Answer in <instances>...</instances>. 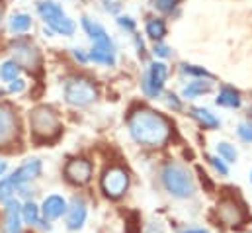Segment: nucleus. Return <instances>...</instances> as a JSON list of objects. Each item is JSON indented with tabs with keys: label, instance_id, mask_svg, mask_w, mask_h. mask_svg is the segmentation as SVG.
Instances as JSON below:
<instances>
[{
	"label": "nucleus",
	"instance_id": "nucleus-33",
	"mask_svg": "<svg viewBox=\"0 0 252 233\" xmlns=\"http://www.w3.org/2000/svg\"><path fill=\"white\" fill-rule=\"evenodd\" d=\"M155 53L158 55V57H168V47L166 45H155Z\"/></svg>",
	"mask_w": 252,
	"mask_h": 233
},
{
	"label": "nucleus",
	"instance_id": "nucleus-37",
	"mask_svg": "<svg viewBox=\"0 0 252 233\" xmlns=\"http://www.w3.org/2000/svg\"><path fill=\"white\" fill-rule=\"evenodd\" d=\"M2 16H4V4L0 2V24H2Z\"/></svg>",
	"mask_w": 252,
	"mask_h": 233
},
{
	"label": "nucleus",
	"instance_id": "nucleus-7",
	"mask_svg": "<svg viewBox=\"0 0 252 233\" xmlns=\"http://www.w3.org/2000/svg\"><path fill=\"white\" fill-rule=\"evenodd\" d=\"M217 218L225 224V226H243L249 220V212L245 208L243 202L235 200V198H223L217 204Z\"/></svg>",
	"mask_w": 252,
	"mask_h": 233
},
{
	"label": "nucleus",
	"instance_id": "nucleus-5",
	"mask_svg": "<svg viewBox=\"0 0 252 233\" xmlns=\"http://www.w3.org/2000/svg\"><path fill=\"white\" fill-rule=\"evenodd\" d=\"M37 12H39V16L45 20V24H47L53 32H57V34H61V36H72V34H74V30H76L74 22L64 14L63 8H61L57 2H53V0L39 2V4H37Z\"/></svg>",
	"mask_w": 252,
	"mask_h": 233
},
{
	"label": "nucleus",
	"instance_id": "nucleus-17",
	"mask_svg": "<svg viewBox=\"0 0 252 233\" xmlns=\"http://www.w3.org/2000/svg\"><path fill=\"white\" fill-rule=\"evenodd\" d=\"M20 214H22V222L30 224V226H35V228H41V230H51V226L47 224V220L41 218V208L35 204V202H26L22 208H20Z\"/></svg>",
	"mask_w": 252,
	"mask_h": 233
},
{
	"label": "nucleus",
	"instance_id": "nucleus-19",
	"mask_svg": "<svg viewBox=\"0 0 252 233\" xmlns=\"http://www.w3.org/2000/svg\"><path fill=\"white\" fill-rule=\"evenodd\" d=\"M217 106H225V108H239L241 106V94L235 90V88H231V86H225V88H221V92H219V96H217Z\"/></svg>",
	"mask_w": 252,
	"mask_h": 233
},
{
	"label": "nucleus",
	"instance_id": "nucleus-29",
	"mask_svg": "<svg viewBox=\"0 0 252 233\" xmlns=\"http://www.w3.org/2000/svg\"><path fill=\"white\" fill-rule=\"evenodd\" d=\"M209 163H211V167H213L221 176L229 175V167H227V163H225L221 157H209Z\"/></svg>",
	"mask_w": 252,
	"mask_h": 233
},
{
	"label": "nucleus",
	"instance_id": "nucleus-13",
	"mask_svg": "<svg viewBox=\"0 0 252 233\" xmlns=\"http://www.w3.org/2000/svg\"><path fill=\"white\" fill-rule=\"evenodd\" d=\"M64 176L72 184H86L92 178V163L86 159H72L64 167Z\"/></svg>",
	"mask_w": 252,
	"mask_h": 233
},
{
	"label": "nucleus",
	"instance_id": "nucleus-32",
	"mask_svg": "<svg viewBox=\"0 0 252 233\" xmlns=\"http://www.w3.org/2000/svg\"><path fill=\"white\" fill-rule=\"evenodd\" d=\"M166 104H168L170 108H174V110H180V108H182V102L178 100L176 94H168V96H166Z\"/></svg>",
	"mask_w": 252,
	"mask_h": 233
},
{
	"label": "nucleus",
	"instance_id": "nucleus-30",
	"mask_svg": "<svg viewBox=\"0 0 252 233\" xmlns=\"http://www.w3.org/2000/svg\"><path fill=\"white\" fill-rule=\"evenodd\" d=\"M24 88H26V82H24L22 78L12 80V82H10V86H8V90H10V92H22Z\"/></svg>",
	"mask_w": 252,
	"mask_h": 233
},
{
	"label": "nucleus",
	"instance_id": "nucleus-20",
	"mask_svg": "<svg viewBox=\"0 0 252 233\" xmlns=\"http://www.w3.org/2000/svg\"><path fill=\"white\" fill-rule=\"evenodd\" d=\"M88 59H92L94 63H102V65H114L116 63V51L114 49H106V47H92V51L88 53Z\"/></svg>",
	"mask_w": 252,
	"mask_h": 233
},
{
	"label": "nucleus",
	"instance_id": "nucleus-6",
	"mask_svg": "<svg viewBox=\"0 0 252 233\" xmlns=\"http://www.w3.org/2000/svg\"><path fill=\"white\" fill-rule=\"evenodd\" d=\"M129 188V175H127L126 169L114 165L110 169L104 171L102 175V190L108 198H122Z\"/></svg>",
	"mask_w": 252,
	"mask_h": 233
},
{
	"label": "nucleus",
	"instance_id": "nucleus-36",
	"mask_svg": "<svg viewBox=\"0 0 252 233\" xmlns=\"http://www.w3.org/2000/svg\"><path fill=\"white\" fill-rule=\"evenodd\" d=\"M182 233H209L207 230H201V228H195V230H186V232Z\"/></svg>",
	"mask_w": 252,
	"mask_h": 233
},
{
	"label": "nucleus",
	"instance_id": "nucleus-11",
	"mask_svg": "<svg viewBox=\"0 0 252 233\" xmlns=\"http://www.w3.org/2000/svg\"><path fill=\"white\" fill-rule=\"evenodd\" d=\"M16 135H18V119L8 106L0 104V147L12 143Z\"/></svg>",
	"mask_w": 252,
	"mask_h": 233
},
{
	"label": "nucleus",
	"instance_id": "nucleus-26",
	"mask_svg": "<svg viewBox=\"0 0 252 233\" xmlns=\"http://www.w3.org/2000/svg\"><path fill=\"white\" fill-rule=\"evenodd\" d=\"M151 4L158 10V12H164V14H168V12H172L178 4H180V0H151Z\"/></svg>",
	"mask_w": 252,
	"mask_h": 233
},
{
	"label": "nucleus",
	"instance_id": "nucleus-22",
	"mask_svg": "<svg viewBox=\"0 0 252 233\" xmlns=\"http://www.w3.org/2000/svg\"><path fill=\"white\" fill-rule=\"evenodd\" d=\"M213 88V84L209 82V80H193V82H189L188 86L184 88V96L186 98H193V96H199V94H205V92H209Z\"/></svg>",
	"mask_w": 252,
	"mask_h": 233
},
{
	"label": "nucleus",
	"instance_id": "nucleus-12",
	"mask_svg": "<svg viewBox=\"0 0 252 233\" xmlns=\"http://www.w3.org/2000/svg\"><path fill=\"white\" fill-rule=\"evenodd\" d=\"M12 51H14V57H16V63L20 65V67H26V69H35V67H39V51L32 45V43H28V41H16L14 45H12Z\"/></svg>",
	"mask_w": 252,
	"mask_h": 233
},
{
	"label": "nucleus",
	"instance_id": "nucleus-25",
	"mask_svg": "<svg viewBox=\"0 0 252 233\" xmlns=\"http://www.w3.org/2000/svg\"><path fill=\"white\" fill-rule=\"evenodd\" d=\"M217 153H219V157H221L225 163H235L237 157H239L235 145H231V143H227V141H221V143L217 145Z\"/></svg>",
	"mask_w": 252,
	"mask_h": 233
},
{
	"label": "nucleus",
	"instance_id": "nucleus-1",
	"mask_svg": "<svg viewBox=\"0 0 252 233\" xmlns=\"http://www.w3.org/2000/svg\"><path fill=\"white\" fill-rule=\"evenodd\" d=\"M127 127L131 137L145 147H162L170 139L168 119L149 108H137L127 117Z\"/></svg>",
	"mask_w": 252,
	"mask_h": 233
},
{
	"label": "nucleus",
	"instance_id": "nucleus-31",
	"mask_svg": "<svg viewBox=\"0 0 252 233\" xmlns=\"http://www.w3.org/2000/svg\"><path fill=\"white\" fill-rule=\"evenodd\" d=\"M118 24H120L122 28L129 30V32H133V30H135V22H133L131 18H127V16H122V18H118Z\"/></svg>",
	"mask_w": 252,
	"mask_h": 233
},
{
	"label": "nucleus",
	"instance_id": "nucleus-14",
	"mask_svg": "<svg viewBox=\"0 0 252 233\" xmlns=\"http://www.w3.org/2000/svg\"><path fill=\"white\" fill-rule=\"evenodd\" d=\"M82 28H84V32L92 38V41H94L96 47L114 49V41L110 39V36H108V32L104 30V26H100L98 22L90 20L88 16H84V18H82Z\"/></svg>",
	"mask_w": 252,
	"mask_h": 233
},
{
	"label": "nucleus",
	"instance_id": "nucleus-15",
	"mask_svg": "<svg viewBox=\"0 0 252 233\" xmlns=\"http://www.w3.org/2000/svg\"><path fill=\"white\" fill-rule=\"evenodd\" d=\"M64 212H66V200L59 194L47 196L41 204V214H43V220H47V222L59 220Z\"/></svg>",
	"mask_w": 252,
	"mask_h": 233
},
{
	"label": "nucleus",
	"instance_id": "nucleus-16",
	"mask_svg": "<svg viewBox=\"0 0 252 233\" xmlns=\"http://www.w3.org/2000/svg\"><path fill=\"white\" fill-rule=\"evenodd\" d=\"M4 233H24L22 232L20 204L14 198L6 202V210H4Z\"/></svg>",
	"mask_w": 252,
	"mask_h": 233
},
{
	"label": "nucleus",
	"instance_id": "nucleus-27",
	"mask_svg": "<svg viewBox=\"0 0 252 233\" xmlns=\"http://www.w3.org/2000/svg\"><path fill=\"white\" fill-rule=\"evenodd\" d=\"M237 133H239V137L243 139V141H247V143H252V121H241L239 123V129H237Z\"/></svg>",
	"mask_w": 252,
	"mask_h": 233
},
{
	"label": "nucleus",
	"instance_id": "nucleus-4",
	"mask_svg": "<svg viewBox=\"0 0 252 233\" xmlns=\"http://www.w3.org/2000/svg\"><path fill=\"white\" fill-rule=\"evenodd\" d=\"M64 98L72 106H88L98 98V88L86 77H70L64 82Z\"/></svg>",
	"mask_w": 252,
	"mask_h": 233
},
{
	"label": "nucleus",
	"instance_id": "nucleus-21",
	"mask_svg": "<svg viewBox=\"0 0 252 233\" xmlns=\"http://www.w3.org/2000/svg\"><path fill=\"white\" fill-rule=\"evenodd\" d=\"M145 30H147V36H149L151 39H155V41H160V39L166 36V24H164L162 20H158V18L149 20L147 26H145Z\"/></svg>",
	"mask_w": 252,
	"mask_h": 233
},
{
	"label": "nucleus",
	"instance_id": "nucleus-3",
	"mask_svg": "<svg viewBox=\"0 0 252 233\" xmlns=\"http://www.w3.org/2000/svg\"><path fill=\"white\" fill-rule=\"evenodd\" d=\"M30 127L37 141H53L61 133V121L49 106H37L30 112Z\"/></svg>",
	"mask_w": 252,
	"mask_h": 233
},
{
	"label": "nucleus",
	"instance_id": "nucleus-34",
	"mask_svg": "<svg viewBox=\"0 0 252 233\" xmlns=\"http://www.w3.org/2000/svg\"><path fill=\"white\" fill-rule=\"evenodd\" d=\"M74 57L78 59V61H82V63H84V61L88 59V55H84V53H82V49H74Z\"/></svg>",
	"mask_w": 252,
	"mask_h": 233
},
{
	"label": "nucleus",
	"instance_id": "nucleus-35",
	"mask_svg": "<svg viewBox=\"0 0 252 233\" xmlns=\"http://www.w3.org/2000/svg\"><path fill=\"white\" fill-rule=\"evenodd\" d=\"M6 169H8V163L0 159V176H2V175H4V173H6Z\"/></svg>",
	"mask_w": 252,
	"mask_h": 233
},
{
	"label": "nucleus",
	"instance_id": "nucleus-28",
	"mask_svg": "<svg viewBox=\"0 0 252 233\" xmlns=\"http://www.w3.org/2000/svg\"><path fill=\"white\" fill-rule=\"evenodd\" d=\"M182 71L191 77H201V78H211V75L203 69V67H195V65H182Z\"/></svg>",
	"mask_w": 252,
	"mask_h": 233
},
{
	"label": "nucleus",
	"instance_id": "nucleus-18",
	"mask_svg": "<svg viewBox=\"0 0 252 233\" xmlns=\"http://www.w3.org/2000/svg\"><path fill=\"white\" fill-rule=\"evenodd\" d=\"M189 116L193 117L203 129H215V127H219V117L215 116V114H211L207 108H191L189 110Z\"/></svg>",
	"mask_w": 252,
	"mask_h": 233
},
{
	"label": "nucleus",
	"instance_id": "nucleus-9",
	"mask_svg": "<svg viewBox=\"0 0 252 233\" xmlns=\"http://www.w3.org/2000/svg\"><path fill=\"white\" fill-rule=\"evenodd\" d=\"M166 75H168V69L164 63H151L145 78H143V90L147 96L151 98H157L162 88H164V82H166Z\"/></svg>",
	"mask_w": 252,
	"mask_h": 233
},
{
	"label": "nucleus",
	"instance_id": "nucleus-8",
	"mask_svg": "<svg viewBox=\"0 0 252 233\" xmlns=\"http://www.w3.org/2000/svg\"><path fill=\"white\" fill-rule=\"evenodd\" d=\"M41 169H43V165H41L39 159H30L24 165H20L10 176H6V180L10 182V186L16 192H20L28 182H32L33 178H37V176L41 175Z\"/></svg>",
	"mask_w": 252,
	"mask_h": 233
},
{
	"label": "nucleus",
	"instance_id": "nucleus-23",
	"mask_svg": "<svg viewBox=\"0 0 252 233\" xmlns=\"http://www.w3.org/2000/svg\"><path fill=\"white\" fill-rule=\"evenodd\" d=\"M30 28H32V16H28V14H16V16H12V20H10V30L12 32L24 34Z\"/></svg>",
	"mask_w": 252,
	"mask_h": 233
},
{
	"label": "nucleus",
	"instance_id": "nucleus-24",
	"mask_svg": "<svg viewBox=\"0 0 252 233\" xmlns=\"http://www.w3.org/2000/svg\"><path fill=\"white\" fill-rule=\"evenodd\" d=\"M20 75V65L16 61H6L0 65V78L6 80V82H12L16 80Z\"/></svg>",
	"mask_w": 252,
	"mask_h": 233
},
{
	"label": "nucleus",
	"instance_id": "nucleus-2",
	"mask_svg": "<svg viewBox=\"0 0 252 233\" xmlns=\"http://www.w3.org/2000/svg\"><path fill=\"white\" fill-rule=\"evenodd\" d=\"M160 180L166 188L168 194H172L174 198H189L195 192V182L189 175L186 167H182L180 163H166L162 167Z\"/></svg>",
	"mask_w": 252,
	"mask_h": 233
},
{
	"label": "nucleus",
	"instance_id": "nucleus-38",
	"mask_svg": "<svg viewBox=\"0 0 252 233\" xmlns=\"http://www.w3.org/2000/svg\"><path fill=\"white\" fill-rule=\"evenodd\" d=\"M251 180H252V173H251Z\"/></svg>",
	"mask_w": 252,
	"mask_h": 233
},
{
	"label": "nucleus",
	"instance_id": "nucleus-10",
	"mask_svg": "<svg viewBox=\"0 0 252 233\" xmlns=\"http://www.w3.org/2000/svg\"><path fill=\"white\" fill-rule=\"evenodd\" d=\"M64 216H66V228H68L70 232L82 230V226H84V222H86V216H88L86 202H84L82 198L74 196V198L70 200V204H66Z\"/></svg>",
	"mask_w": 252,
	"mask_h": 233
}]
</instances>
